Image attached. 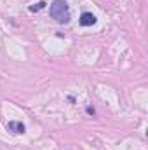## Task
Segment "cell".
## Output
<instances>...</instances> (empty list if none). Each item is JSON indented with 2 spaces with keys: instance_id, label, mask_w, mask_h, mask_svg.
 I'll list each match as a JSON object with an SVG mask.
<instances>
[{
  "instance_id": "1",
  "label": "cell",
  "mask_w": 148,
  "mask_h": 150,
  "mask_svg": "<svg viewBox=\"0 0 148 150\" xmlns=\"http://www.w3.org/2000/svg\"><path fill=\"white\" fill-rule=\"evenodd\" d=\"M49 14L52 19H56L58 23H68L70 21V7L66 4V0H52Z\"/></svg>"
},
{
  "instance_id": "4",
  "label": "cell",
  "mask_w": 148,
  "mask_h": 150,
  "mask_svg": "<svg viewBox=\"0 0 148 150\" xmlns=\"http://www.w3.org/2000/svg\"><path fill=\"white\" fill-rule=\"evenodd\" d=\"M44 7H45V2H38L35 5H30V11H32V12H37V11H42Z\"/></svg>"
},
{
  "instance_id": "3",
  "label": "cell",
  "mask_w": 148,
  "mask_h": 150,
  "mask_svg": "<svg viewBox=\"0 0 148 150\" xmlns=\"http://www.w3.org/2000/svg\"><path fill=\"white\" fill-rule=\"evenodd\" d=\"M7 129H9V131H12V133L23 134L26 127H25V124H23V122H16V120H11V122H7Z\"/></svg>"
},
{
  "instance_id": "2",
  "label": "cell",
  "mask_w": 148,
  "mask_h": 150,
  "mask_svg": "<svg viewBox=\"0 0 148 150\" xmlns=\"http://www.w3.org/2000/svg\"><path fill=\"white\" fill-rule=\"evenodd\" d=\"M78 23L82 26H92V25H96V16L91 14V12H84L80 16V19H78Z\"/></svg>"
}]
</instances>
